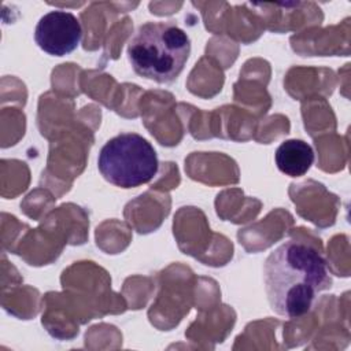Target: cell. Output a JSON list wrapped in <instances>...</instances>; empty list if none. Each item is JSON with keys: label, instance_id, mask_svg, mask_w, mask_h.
I'll list each match as a JSON object with an SVG mask.
<instances>
[{"label": "cell", "instance_id": "3957f363", "mask_svg": "<svg viewBox=\"0 0 351 351\" xmlns=\"http://www.w3.org/2000/svg\"><path fill=\"white\" fill-rule=\"evenodd\" d=\"M97 167L106 181L130 189L148 184L158 174L159 162L147 138L137 133H121L101 147Z\"/></svg>", "mask_w": 351, "mask_h": 351}, {"label": "cell", "instance_id": "6da1fadb", "mask_svg": "<svg viewBox=\"0 0 351 351\" xmlns=\"http://www.w3.org/2000/svg\"><path fill=\"white\" fill-rule=\"evenodd\" d=\"M263 281L270 308L288 318L304 315L317 296L332 287L324 256L295 240L282 243L266 258Z\"/></svg>", "mask_w": 351, "mask_h": 351}, {"label": "cell", "instance_id": "7a4b0ae2", "mask_svg": "<svg viewBox=\"0 0 351 351\" xmlns=\"http://www.w3.org/2000/svg\"><path fill=\"white\" fill-rule=\"evenodd\" d=\"M189 53L188 34L173 22L143 23L128 45V58L133 70L159 84L177 80Z\"/></svg>", "mask_w": 351, "mask_h": 351}, {"label": "cell", "instance_id": "277c9868", "mask_svg": "<svg viewBox=\"0 0 351 351\" xmlns=\"http://www.w3.org/2000/svg\"><path fill=\"white\" fill-rule=\"evenodd\" d=\"M81 38L82 27L78 18L63 10L44 14L34 29L36 44L52 56L71 53L80 45Z\"/></svg>", "mask_w": 351, "mask_h": 351}, {"label": "cell", "instance_id": "5b68a950", "mask_svg": "<svg viewBox=\"0 0 351 351\" xmlns=\"http://www.w3.org/2000/svg\"><path fill=\"white\" fill-rule=\"evenodd\" d=\"M274 159L281 173L289 177H300L304 176L314 163V151L306 141L291 138L278 145Z\"/></svg>", "mask_w": 351, "mask_h": 351}]
</instances>
